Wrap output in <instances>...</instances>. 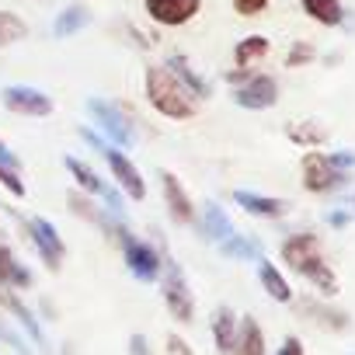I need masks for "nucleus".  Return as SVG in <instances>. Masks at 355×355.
I'll return each mask as SVG.
<instances>
[{
    "mask_svg": "<svg viewBox=\"0 0 355 355\" xmlns=\"http://www.w3.org/2000/svg\"><path fill=\"white\" fill-rule=\"evenodd\" d=\"M268 53H272V42L265 35H248L234 46V67H251V63L265 60Z\"/></svg>",
    "mask_w": 355,
    "mask_h": 355,
    "instance_id": "393cba45",
    "label": "nucleus"
},
{
    "mask_svg": "<svg viewBox=\"0 0 355 355\" xmlns=\"http://www.w3.org/2000/svg\"><path fill=\"white\" fill-rule=\"evenodd\" d=\"M0 306H4V310L18 320V327L28 334V341L35 345V352H49V341H46V334H42L39 317L32 313V306H25V300H21L15 289H0Z\"/></svg>",
    "mask_w": 355,
    "mask_h": 355,
    "instance_id": "ddd939ff",
    "label": "nucleus"
},
{
    "mask_svg": "<svg viewBox=\"0 0 355 355\" xmlns=\"http://www.w3.org/2000/svg\"><path fill=\"white\" fill-rule=\"evenodd\" d=\"M129 355H153L146 334H132V338H129Z\"/></svg>",
    "mask_w": 355,
    "mask_h": 355,
    "instance_id": "c9c22d12",
    "label": "nucleus"
},
{
    "mask_svg": "<svg viewBox=\"0 0 355 355\" xmlns=\"http://www.w3.org/2000/svg\"><path fill=\"white\" fill-rule=\"evenodd\" d=\"M327 223H331L334 230H341V227H348V223H352V213H345V209H334V213L327 216Z\"/></svg>",
    "mask_w": 355,
    "mask_h": 355,
    "instance_id": "e433bc0d",
    "label": "nucleus"
},
{
    "mask_svg": "<svg viewBox=\"0 0 355 355\" xmlns=\"http://www.w3.org/2000/svg\"><path fill=\"white\" fill-rule=\"evenodd\" d=\"M258 282H261V289H265L275 303H293V286H289V279L275 268V261L258 258Z\"/></svg>",
    "mask_w": 355,
    "mask_h": 355,
    "instance_id": "aec40b11",
    "label": "nucleus"
},
{
    "mask_svg": "<svg viewBox=\"0 0 355 355\" xmlns=\"http://www.w3.org/2000/svg\"><path fill=\"white\" fill-rule=\"evenodd\" d=\"M237 324H241V317H237L230 306H216V310L209 313V334H213V345H216L220 355H234Z\"/></svg>",
    "mask_w": 355,
    "mask_h": 355,
    "instance_id": "4468645a",
    "label": "nucleus"
},
{
    "mask_svg": "<svg viewBox=\"0 0 355 355\" xmlns=\"http://www.w3.org/2000/svg\"><path fill=\"white\" fill-rule=\"evenodd\" d=\"M286 132H289V139L300 143V146H303V143H306V146H320V143L327 139V132H324L317 122H310V119H306V122H289Z\"/></svg>",
    "mask_w": 355,
    "mask_h": 355,
    "instance_id": "cd10ccee",
    "label": "nucleus"
},
{
    "mask_svg": "<svg viewBox=\"0 0 355 355\" xmlns=\"http://www.w3.org/2000/svg\"><path fill=\"white\" fill-rule=\"evenodd\" d=\"M230 8L241 15V18H254L268 8V0H230Z\"/></svg>",
    "mask_w": 355,
    "mask_h": 355,
    "instance_id": "2f4dec72",
    "label": "nucleus"
},
{
    "mask_svg": "<svg viewBox=\"0 0 355 355\" xmlns=\"http://www.w3.org/2000/svg\"><path fill=\"white\" fill-rule=\"evenodd\" d=\"M80 139H87V146H91V150H98V153L105 157V164H108L112 178L119 182L122 196H129L132 202H143V199H146V178H143V174H139V167L125 157V150H119V146L105 143V136H101V132H94V129H80Z\"/></svg>",
    "mask_w": 355,
    "mask_h": 355,
    "instance_id": "20e7f679",
    "label": "nucleus"
},
{
    "mask_svg": "<svg viewBox=\"0 0 355 355\" xmlns=\"http://www.w3.org/2000/svg\"><path fill=\"white\" fill-rule=\"evenodd\" d=\"M164 345H167V352H171V355H196L182 334H167V338H164Z\"/></svg>",
    "mask_w": 355,
    "mask_h": 355,
    "instance_id": "72a5a7b5",
    "label": "nucleus"
},
{
    "mask_svg": "<svg viewBox=\"0 0 355 355\" xmlns=\"http://www.w3.org/2000/svg\"><path fill=\"white\" fill-rule=\"evenodd\" d=\"M160 189H164V209H167L171 223H178V227H196L199 223V209H196L192 196L185 192V185L178 182V174L160 171Z\"/></svg>",
    "mask_w": 355,
    "mask_h": 355,
    "instance_id": "9b49d317",
    "label": "nucleus"
},
{
    "mask_svg": "<svg viewBox=\"0 0 355 355\" xmlns=\"http://www.w3.org/2000/svg\"><path fill=\"white\" fill-rule=\"evenodd\" d=\"M0 341L11 345L18 355H35V352H32V345H28V338H25V334H18V331H15V327H8V324H0Z\"/></svg>",
    "mask_w": 355,
    "mask_h": 355,
    "instance_id": "c756f323",
    "label": "nucleus"
},
{
    "mask_svg": "<svg viewBox=\"0 0 355 355\" xmlns=\"http://www.w3.org/2000/svg\"><path fill=\"white\" fill-rule=\"evenodd\" d=\"M87 112H91V119H94L98 132H101L112 146L125 150V146H132V143H136V139H132V129H129L125 112H119L112 101H105V98H87Z\"/></svg>",
    "mask_w": 355,
    "mask_h": 355,
    "instance_id": "1a4fd4ad",
    "label": "nucleus"
},
{
    "mask_svg": "<svg viewBox=\"0 0 355 355\" xmlns=\"http://www.w3.org/2000/svg\"><path fill=\"white\" fill-rule=\"evenodd\" d=\"M112 237L119 241V248H122V261H125V268L136 275V282H157V279H160L164 244H150V241L136 237V234L125 227V220H115Z\"/></svg>",
    "mask_w": 355,
    "mask_h": 355,
    "instance_id": "7ed1b4c3",
    "label": "nucleus"
},
{
    "mask_svg": "<svg viewBox=\"0 0 355 355\" xmlns=\"http://www.w3.org/2000/svg\"><path fill=\"white\" fill-rule=\"evenodd\" d=\"M313 56H317V49H313L310 42H296V46L289 49V56H286V67H303V63H313Z\"/></svg>",
    "mask_w": 355,
    "mask_h": 355,
    "instance_id": "7c9ffc66",
    "label": "nucleus"
},
{
    "mask_svg": "<svg viewBox=\"0 0 355 355\" xmlns=\"http://www.w3.org/2000/svg\"><path fill=\"white\" fill-rule=\"evenodd\" d=\"M87 25H91V11H87L84 4H70V8H63V11L56 15L53 35H56V39H73V35L84 32Z\"/></svg>",
    "mask_w": 355,
    "mask_h": 355,
    "instance_id": "4be33fe9",
    "label": "nucleus"
},
{
    "mask_svg": "<svg viewBox=\"0 0 355 355\" xmlns=\"http://www.w3.org/2000/svg\"><path fill=\"white\" fill-rule=\"evenodd\" d=\"M230 98H234V105H237V108L265 112V108H272V105L279 101V80H275V77H268V73H251L248 80L234 84Z\"/></svg>",
    "mask_w": 355,
    "mask_h": 355,
    "instance_id": "9d476101",
    "label": "nucleus"
},
{
    "mask_svg": "<svg viewBox=\"0 0 355 355\" xmlns=\"http://www.w3.org/2000/svg\"><path fill=\"white\" fill-rule=\"evenodd\" d=\"M28 286H32V268L21 265V261L15 258V251L0 241V289L21 293V289H28Z\"/></svg>",
    "mask_w": 355,
    "mask_h": 355,
    "instance_id": "dca6fc26",
    "label": "nucleus"
},
{
    "mask_svg": "<svg viewBox=\"0 0 355 355\" xmlns=\"http://www.w3.org/2000/svg\"><path fill=\"white\" fill-rule=\"evenodd\" d=\"M300 310H303L306 317H313L317 324L331 327V331H345V327H348V313H341V310H331V306H324V303L303 300V303H300Z\"/></svg>",
    "mask_w": 355,
    "mask_h": 355,
    "instance_id": "a878e982",
    "label": "nucleus"
},
{
    "mask_svg": "<svg viewBox=\"0 0 355 355\" xmlns=\"http://www.w3.org/2000/svg\"><path fill=\"white\" fill-rule=\"evenodd\" d=\"M234 202H237L244 213L258 216V220H279V216H286V209H289L282 199L261 196V192H248V189H237V192H234Z\"/></svg>",
    "mask_w": 355,
    "mask_h": 355,
    "instance_id": "2eb2a0df",
    "label": "nucleus"
},
{
    "mask_svg": "<svg viewBox=\"0 0 355 355\" xmlns=\"http://www.w3.org/2000/svg\"><path fill=\"white\" fill-rule=\"evenodd\" d=\"M0 189H8L15 199H25V196H28L21 171H18V167H8V164H0Z\"/></svg>",
    "mask_w": 355,
    "mask_h": 355,
    "instance_id": "c85d7f7f",
    "label": "nucleus"
},
{
    "mask_svg": "<svg viewBox=\"0 0 355 355\" xmlns=\"http://www.w3.org/2000/svg\"><path fill=\"white\" fill-rule=\"evenodd\" d=\"M275 355H306V348H303V341H300L296 334H286L282 345L275 348Z\"/></svg>",
    "mask_w": 355,
    "mask_h": 355,
    "instance_id": "473e14b6",
    "label": "nucleus"
},
{
    "mask_svg": "<svg viewBox=\"0 0 355 355\" xmlns=\"http://www.w3.org/2000/svg\"><path fill=\"white\" fill-rule=\"evenodd\" d=\"M196 227H199V234H202L206 241H213V244H220V241H227V237L234 234V223H230V216L220 209V202H206Z\"/></svg>",
    "mask_w": 355,
    "mask_h": 355,
    "instance_id": "a211bd4d",
    "label": "nucleus"
},
{
    "mask_svg": "<svg viewBox=\"0 0 355 355\" xmlns=\"http://www.w3.org/2000/svg\"><path fill=\"white\" fill-rule=\"evenodd\" d=\"M0 237H4V230H0Z\"/></svg>",
    "mask_w": 355,
    "mask_h": 355,
    "instance_id": "ea45409f",
    "label": "nucleus"
},
{
    "mask_svg": "<svg viewBox=\"0 0 355 355\" xmlns=\"http://www.w3.org/2000/svg\"><path fill=\"white\" fill-rule=\"evenodd\" d=\"M300 4H303V15H306V18H313L317 25L334 28V25H341V21H345V8H341V0H300Z\"/></svg>",
    "mask_w": 355,
    "mask_h": 355,
    "instance_id": "5701e85b",
    "label": "nucleus"
},
{
    "mask_svg": "<svg viewBox=\"0 0 355 355\" xmlns=\"http://www.w3.org/2000/svg\"><path fill=\"white\" fill-rule=\"evenodd\" d=\"M160 296H164L167 313L178 324H192L196 320V293H192V286L185 279V268L167 254V244H164V265H160Z\"/></svg>",
    "mask_w": 355,
    "mask_h": 355,
    "instance_id": "39448f33",
    "label": "nucleus"
},
{
    "mask_svg": "<svg viewBox=\"0 0 355 355\" xmlns=\"http://www.w3.org/2000/svg\"><path fill=\"white\" fill-rule=\"evenodd\" d=\"M0 101L11 115H21V119H49L56 112L53 98L39 87H28V84H8L0 91Z\"/></svg>",
    "mask_w": 355,
    "mask_h": 355,
    "instance_id": "6e6552de",
    "label": "nucleus"
},
{
    "mask_svg": "<svg viewBox=\"0 0 355 355\" xmlns=\"http://www.w3.org/2000/svg\"><path fill=\"white\" fill-rule=\"evenodd\" d=\"M303 189L313 192V196H327V192H338L345 182H348V171L334 167L327 153H306L303 157Z\"/></svg>",
    "mask_w": 355,
    "mask_h": 355,
    "instance_id": "0eeeda50",
    "label": "nucleus"
},
{
    "mask_svg": "<svg viewBox=\"0 0 355 355\" xmlns=\"http://www.w3.org/2000/svg\"><path fill=\"white\" fill-rule=\"evenodd\" d=\"M352 209H355V199H352Z\"/></svg>",
    "mask_w": 355,
    "mask_h": 355,
    "instance_id": "58836bf2",
    "label": "nucleus"
},
{
    "mask_svg": "<svg viewBox=\"0 0 355 355\" xmlns=\"http://www.w3.org/2000/svg\"><path fill=\"white\" fill-rule=\"evenodd\" d=\"M220 254L223 258H234V261H258L261 258V244L254 237H244V234H230L227 241H220Z\"/></svg>",
    "mask_w": 355,
    "mask_h": 355,
    "instance_id": "b1692460",
    "label": "nucleus"
},
{
    "mask_svg": "<svg viewBox=\"0 0 355 355\" xmlns=\"http://www.w3.org/2000/svg\"><path fill=\"white\" fill-rule=\"evenodd\" d=\"M234 355H268V341H265V331L258 324V317H241L237 324V345H234Z\"/></svg>",
    "mask_w": 355,
    "mask_h": 355,
    "instance_id": "6ab92c4d",
    "label": "nucleus"
},
{
    "mask_svg": "<svg viewBox=\"0 0 355 355\" xmlns=\"http://www.w3.org/2000/svg\"><path fill=\"white\" fill-rule=\"evenodd\" d=\"M279 258H282L296 275H303L320 296H338V275H334V268L324 261V251H320L317 234H306V230L289 234V237L282 241V248H279Z\"/></svg>",
    "mask_w": 355,
    "mask_h": 355,
    "instance_id": "f03ea898",
    "label": "nucleus"
},
{
    "mask_svg": "<svg viewBox=\"0 0 355 355\" xmlns=\"http://www.w3.org/2000/svg\"><path fill=\"white\" fill-rule=\"evenodd\" d=\"M63 164H67V174L73 178V185H77V192H87V196H101L105 192V182H101V174L87 164V160H80V157H73V153H67L63 157Z\"/></svg>",
    "mask_w": 355,
    "mask_h": 355,
    "instance_id": "412c9836",
    "label": "nucleus"
},
{
    "mask_svg": "<svg viewBox=\"0 0 355 355\" xmlns=\"http://www.w3.org/2000/svg\"><path fill=\"white\" fill-rule=\"evenodd\" d=\"M143 94L150 101V108L171 122H189L199 115V98L178 80L164 63H150L143 73Z\"/></svg>",
    "mask_w": 355,
    "mask_h": 355,
    "instance_id": "f257e3e1",
    "label": "nucleus"
},
{
    "mask_svg": "<svg viewBox=\"0 0 355 355\" xmlns=\"http://www.w3.org/2000/svg\"><path fill=\"white\" fill-rule=\"evenodd\" d=\"M28 35V21L15 11H0V49H8Z\"/></svg>",
    "mask_w": 355,
    "mask_h": 355,
    "instance_id": "bb28decb",
    "label": "nucleus"
},
{
    "mask_svg": "<svg viewBox=\"0 0 355 355\" xmlns=\"http://www.w3.org/2000/svg\"><path fill=\"white\" fill-rule=\"evenodd\" d=\"M21 227L28 230V237H32V244H35L42 265H46L49 272H60L63 261H67V244H63L60 230H56L46 216H28V220H21Z\"/></svg>",
    "mask_w": 355,
    "mask_h": 355,
    "instance_id": "423d86ee",
    "label": "nucleus"
},
{
    "mask_svg": "<svg viewBox=\"0 0 355 355\" xmlns=\"http://www.w3.org/2000/svg\"><path fill=\"white\" fill-rule=\"evenodd\" d=\"M164 67H167V70H171L178 80H182V84H185V87H189V91L199 98V101H206V98L213 94L209 80H206V77H202V73H199V70H196V67H192V63L182 56V53H171V56L164 60Z\"/></svg>",
    "mask_w": 355,
    "mask_h": 355,
    "instance_id": "f3484780",
    "label": "nucleus"
},
{
    "mask_svg": "<svg viewBox=\"0 0 355 355\" xmlns=\"http://www.w3.org/2000/svg\"><path fill=\"white\" fill-rule=\"evenodd\" d=\"M327 157H331V164L341 167V171H352V167H355V153H352V150H338V153H327Z\"/></svg>",
    "mask_w": 355,
    "mask_h": 355,
    "instance_id": "f704fd0d",
    "label": "nucleus"
},
{
    "mask_svg": "<svg viewBox=\"0 0 355 355\" xmlns=\"http://www.w3.org/2000/svg\"><path fill=\"white\" fill-rule=\"evenodd\" d=\"M143 11L160 28H182L202 11V0H143Z\"/></svg>",
    "mask_w": 355,
    "mask_h": 355,
    "instance_id": "f8f14e48",
    "label": "nucleus"
},
{
    "mask_svg": "<svg viewBox=\"0 0 355 355\" xmlns=\"http://www.w3.org/2000/svg\"><path fill=\"white\" fill-rule=\"evenodd\" d=\"M0 164H8V167H18V171H21V160L8 150V143H4V139H0Z\"/></svg>",
    "mask_w": 355,
    "mask_h": 355,
    "instance_id": "4c0bfd02",
    "label": "nucleus"
}]
</instances>
